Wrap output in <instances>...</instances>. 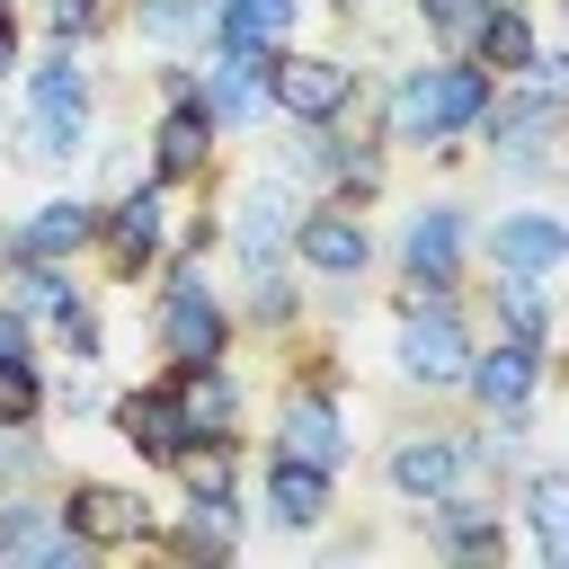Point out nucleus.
<instances>
[{
  "mask_svg": "<svg viewBox=\"0 0 569 569\" xmlns=\"http://www.w3.org/2000/svg\"><path fill=\"white\" fill-rule=\"evenodd\" d=\"M489 71L471 53H436V62H400L391 98H382V151H436V142H462L471 116L489 107Z\"/></svg>",
  "mask_w": 569,
  "mask_h": 569,
  "instance_id": "obj_1",
  "label": "nucleus"
},
{
  "mask_svg": "<svg viewBox=\"0 0 569 569\" xmlns=\"http://www.w3.org/2000/svg\"><path fill=\"white\" fill-rule=\"evenodd\" d=\"M471 142L498 160V178H516V187H542L551 169H560V89H533V80H498L489 89V107L471 116Z\"/></svg>",
  "mask_w": 569,
  "mask_h": 569,
  "instance_id": "obj_2",
  "label": "nucleus"
},
{
  "mask_svg": "<svg viewBox=\"0 0 569 569\" xmlns=\"http://www.w3.org/2000/svg\"><path fill=\"white\" fill-rule=\"evenodd\" d=\"M151 276H160V293H151V347H160L169 365H222L231 338H240V311L204 284L196 258H169V267H151Z\"/></svg>",
  "mask_w": 569,
  "mask_h": 569,
  "instance_id": "obj_3",
  "label": "nucleus"
},
{
  "mask_svg": "<svg viewBox=\"0 0 569 569\" xmlns=\"http://www.w3.org/2000/svg\"><path fill=\"white\" fill-rule=\"evenodd\" d=\"M365 107V71L347 53H311V44H276L267 53V116L284 124H347Z\"/></svg>",
  "mask_w": 569,
  "mask_h": 569,
  "instance_id": "obj_4",
  "label": "nucleus"
},
{
  "mask_svg": "<svg viewBox=\"0 0 569 569\" xmlns=\"http://www.w3.org/2000/svg\"><path fill=\"white\" fill-rule=\"evenodd\" d=\"M293 267L320 276V284H365L373 267V222L356 196H302L293 213Z\"/></svg>",
  "mask_w": 569,
  "mask_h": 569,
  "instance_id": "obj_5",
  "label": "nucleus"
},
{
  "mask_svg": "<svg viewBox=\"0 0 569 569\" xmlns=\"http://www.w3.org/2000/svg\"><path fill=\"white\" fill-rule=\"evenodd\" d=\"M169 222H178L169 187H160V178H133L116 204H98V258H107V267L133 284V276L169 267Z\"/></svg>",
  "mask_w": 569,
  "mask_h": 569,
  "instance_id": "obj_6",
  "label": "nucleus"
},
{
  "mask_svg": "<svg viewBox=\"0 0 569 569\" xmlns=\"http://www.w3.org/2000/svg\"><path fill=\"white\" fill-rule=\"evenodd\" d=\"M293 213H302L293 178L258 169V178L240 187V204L222 213V249H231V267H240V276H267V267H284V258H293Z\"/></svg>",
  "mask_w": 569,
  "mask_h": 569,
  "instance_id": "obj_7",
  "label": "nucleus"
},
{
  "mask_svg": "<svg viewBox=\"0 0 569 569\" xmlns=\"http://www.w3.org/2000/svg\"><path fill=\"white\" fill-rule=\"evenodd\" d=\"M400 284H436V293H462V267H471V204L436 196V204H409L400 213Z\"/></svg>",
  "mask_w": 569,
  "mask_h": 569,
  "instance_id": "obj_8",
  "label": "nucleus"
},
{
  "mask_svg": "<svg viewBox=\"0 0 569 569\" xmlns=\"http://www.w3.org/2000/svg\"><path fill=\"white\" fill-rule=\"evenodd\" d=\"M53 516H62V533L89 542V551H133V542L160 533V507H151L133 480H71V489L53 498Z\"/></svg>",
  "mask_w": 569,
  "mask_h": 569,
  "instance_id": "obj_9",
  "label": "nucleus"
},
{
  "mask_svg": "<svg viewBox=\"0 0 569 569\" xmlns=\"http://www.w3.org/2000/svg\"><path fill=\"white\" fill-rule=\"evenodd\" d=\"M391 356H400V382H409V391H453V382H462V356H471L462 293L400 311V347H391Z\"/></svg>",
  "mask_w": 569,
  "mask_h": 569,
  "instance_id": "obj_10",
  "label": "nucleus"
},
{
  "mask_svg": "<svg viewBox=\"0 0 569 569\" xmlns=\"http://www.w3.org/2000/svg\"><path fill=\"white\" fill-rule=\"evenodd\" d=\"M542 365H551V347H533V338H507V329H498L489 347L471 338V356H462V382H453V391H462L480 418H498V409H533V400H542Z\"/></svg>",
  "mask_w": 569,
  "mask_h": 569,
  "instance_id": "obj_11",
  "label": "nucleus"
},
{
  "mask_svg": "<svg viewBox=\"0 0 569 569\" xmlns=\"http://www.w3.org/2000/svg\"><path fill=\"white\" fill-rule=\"evenodd\" d=\"M213 151H222L213 116H204L196 98H160V116H151V133H142V169H151L160 187H213Z\"/></svg>",
  "mask_w": 569,
  "mask_h": 569,
  "instance_id": "obj_12",
  "label": "nucleus"
},
{
  "mask_svg": "<svg viewBox=\"0 0 569 569\" xmlns=\"http://www.w3.org/2000/svg\"><path fill=\"white\" fill-rule=\"evenodd\" d=\"M169 409H178V436L187 445H240L249 427V391H240V373H231V356L222 365H169Z\"/></svg>",
  "mask_w": 569,
  "mask_h": 569,
  "instance_id": "obj_13",
  "label": "nucleus"
},
{
  "mask_svg": "<svg viewBox=\"0 0 569 569\" xmlns=\"http://www.w3.org/2000/svg\"><path fill=\"white\" fill-rule=\"evenodd\" d=\"M276 453H302V462L338 471V462L356 453V427H347L338 391H320V382H284V400H276Z\"/></svg>",
  "mask_w": 569,
  "mask_h": 569,
  "instance_id": "obj_14",
  "label": "nucleus"
},
{
  "mask_svg": "<svg viewBox=\"0 0 569 569\" xmlns=\"http://www.w3.org/2000/svg\"><path fill=\"white\" fill-rule=\"evenodd\" d=\"M258 516H267L276 533H320V525L338 516V471H320V462H302V453H276V445H267Z\"/></svg>",
  "mask_w": 569,
  "mask_h": 569,
  "instance_id": "obj_15",
  "label": "nucleus"
},
{
  "mask_svg": "<svg viewBox=\"0 0 569 569\" xmlns=\"http://www.w3.org/2000/svg\"><path fill=\"white\" fill-rule=\"evenodd\" d=\"M98 204H107V196H80V187L27 204V222L0 231V258H89V249H98Z\"/></svg>",
  "mask_w": 569,
  "mask_h": 569,
  "instance_id": "obj_16",
  "label": "nucleus"
},
{
  "mask_svg": "<svg viewBox=\"0 0 569 569\" xmlns=\"http://www.w3.org/2000/svg\"><path fill=\"white\" fill-rule=\"evenodd\" d=\"M196 107L213 116V133H249L267 116V53L213 44V62H196Z\"/></svg>",
  "mask_w": 569,
  "mask_h": 569,
  "instance_id": "obj_17",
  "label": "nucleus"
},
{
  "mask_svg": "<svg viewBox=\"0 0 569 569\" xmlns=\"http://www.w3.org/2000/svg\"><path fill=\"white\" fill-rule=\"evenodd\" d=\"M569 267V222L551 204H507L489 222V276H560Z\"/></svg>",
  "mask_w": 569,
  "mask_h": 569,
  "instance_id": "obj_18",
  "label": "nucleus"
},
{
  "mask_svg": "<svg viewBox=\"0 0 569 569\" xmlns=\"http://www.w3.org/2000/svg\"><path fill=\"white\" fill-rule=\"evenodd\" d=\"M382 480H391V498H400V507L445 498V489L462 480V436H445V427H409V436L382 453Z\"/></svg>",
  "mask_w": 569,
  "mask_h": 569,
  "instance_id": "obj_19",
  "label": "nucleus"
},
{
  "mask_svg": "<svg viewBox=\"0 0 569 569\" xmlns=\"http://www.w3.org/2000/svg\"><path fill=\"white\" fill-rule=\"evenodd\" d=\"M107 427L124 436V453H142V471H169L178 462V409H169V382H142V391H116L107 400Z\"/></svg>",
  "mask_w": 569,
  "mask_h": 569,
  "instance_id": "obj_20",
  "label": "nucleus"
},
{
  "mask_svg": "<svg viewBox=\"0 0 569 569\" xmlns=\"http://www.w3.org/2000/svg\"><path fill=\"white\" fill-rule=\"evenodd\" d=\"M240 533H249L240 498H178V525H160L151 542H160V551H178V560H231V551H240Z\"/></svg>",
  "mask_w": 569,
  "mask_h": 569,
  "instance_id": "obj_21",
  "label": "nucleus"
},
{
  "mask_svg": "<svg viewBox=\"0 0 569 569\" xmlns=\"http://www.w3.org/2000/svg\"><path fill=\"white\" fill-rule=\"evenodd\" d=\"M516 516H525V533H533V560H542V569H569V471L533 462V471L516 480Z\"/></svg>",
  "mask_w": 569,
  "mask_h": 569,
  "instance_id": "obj_22",
  "label": "nucleus"
},
{
  "mask_svg": "<svg viewBox=\"0 0 569 569\" xmlns=\"http://www.w3.org/2000/svg\"><path fill=\"white\" fill-rule=\"evenodd\" d=\"M0 293L27 311V320H62L89 302V284L71 276V258H0Z\"/></svg>",
  "mask_w": 569,
  "mask_h": 569,
  "instance_id": "obj_23",
  "label": "nucleus"
},
{
  "mask_svg": "<svg viewBox=\"0 0 569 569\" xmlns=\"http://www.w3.org/2000/svg\"><path fill=\"white\" fill-rule=\"evenodd\" d=\"M27 116H98V71H89V53L53 44V53L27 71Z\"/></svg>",
  "mask_w": 569,
  "mask_h": 569,
  "instance_id": "obj_24",
  "label": "nucleus"
},
{
  "mask_svg": "<svg viewBox=\"0 0 569 569\" xmlns=\"http://www.w3.org/2000/svg\"><path fill=\"white\" fill-rule=\"evenodd\" d=\"M302 36V0H213V44L240 53H276Z\"/></svg>",
  "mask_w": 569,
  "mask_h": 569,
  "instance_id": "obj_25",
  "label": "nucleus"
},
{
  "mask_svg": "<svg viewBox=\"0 0 569 569\" xmlns=\"http://www.w3.org/2000/svg\"><path fill=\"white\" fill-rule=\"evenodd\" d=\"M533 44H542V36H533V9H525V0H498V9H489V18L471 27V44H462V53H471V62L489 71V80H516Z\"/></svg>",
  "mask_w": 569,
  "mask_h": 569,
  "instance_id": "obj_26",
  "label": "nucleus"
},
{
  "mask_svg": "<svg viewBox=\"0 0 569 569\" xmlns=\"http://www.w3.org/2000/svg\"><path fill=\"white\" fill-rule=\"evenodd\" d=\"M124 18H133V36H142L151 53H196V44H213V0H124Z\"/></svg>",
  "mask_w": 569,
  "mask_h": 569,
  "instance_id": "obj_27",
  "label": "nucleus"
},
{
  "mask_svg": "<svg viewBox=\"0 0 569 569\" xmlns=\"http://www.w3.org/2000/svg\"><path fill=\"white\" fill-rule=\"evenodd\" d=\"M489 311H498L507 338L551 347V276H489Z\"/></svg>",
  "mask_w": 569,
  "mask_h": 569,
  "instance_id": "obj_28",
  "label": "nucleus"
},
{
  "mask_svg": "<svg viewBox=\"0 0 569 569\" xmlns=\"http://www.w3.org/2000/svg\"><path fill=\"white\" fill-rule=\"evenodd\" d=\"M89 133H98V116H27V160H44V169H71L80 151H89Z\"/></svg>",
  "mask_w": 569,
  "mask_h": 569,
  "instance_id": "obj_29",
  "label": "nucleus"
},
{
  "mask_svg": "<svg viewBox=\"0 0 569 569\" xmlns=\"http://www.w3.org/2000/svg\"><path fill=\"white\" fill-rule=\"evenodd\" d=\"M107 27H116V0H44V44H71V53H89Z\"/></svg>",
  "mask_w": 569,
  "mask_h": 569,
  "instance_id": "obj_30",
  "label": "nucleus"
},
{
  "mask_svg": "<svg viewBox=\"0 0 569 569\" xmlns=\"http://www.w3.org/2000/svg\"><path fill=\"white\" fill-rule=\"evenodd\" d=\"M489 9H498V0H409V18H418L445 53H462V44H471V27H480Z\"/></svg>",
  "mask_w": 569,
  "mask_h": 569,
  "instance_id": "obj_31",
  "label": "nucleus"
},
{
  "mask_svg": "<svg viewBox=\"0 0 569 569\" xmlns=\"http://www.w3.org/2000/svg\"><path fill=\"white\" fill-rule=\"evenodd\" d=\"M0 418H9V427H36V418H44V373H36V356L0 365Z\"/></svg>",
  "mask_w": 569,
  "mask_h": 569,
  "instance_id": "obj_32",
  "label": "nucleus"
},
{
  "mask_svg": "<svg viewBox=\"0 0 569 569\" xmlns=\"http://www.w3.org/2000/svg\"><path fill=\"white\" fill-rule=\"evenodd\" d=\"M27 480H44V436L0 418V489H27Z\"/></svg>",
  "mask_w": 569,
  "mask_h": 569,
  "instance_id": "obj_33",
  "label": "nucleus"
},
{
  "mask_svg": "<svg viewBox=\"0 0 569 569\" xmlns=\"http://www.w3.org/2000/svg\"><path fill=\"white\" fill-rule=\"evenodd\" d=\"M18 356H36V320L0 293V365H18Z\"/></svg>",
  "mask_w": 569,
  "mask_h": 569,
  "instance_id": "obj_34",
  "label": "nucleus"
},
{
  "mask_svg": "<svg viewBox=\"0 0 569 569\" xmlns=\"http://www.w3.org/2000/svg\"><path fill=\"white\" fill-rule=\"evenodd\" d=\"M18 62H27V27H18V9L0 0V80H9Z\"/></svg>",
  "mask_w": 569,
  "mask_h": 569,
  "instance_id": "obj_35",
  "label": "nucleus"
},
{
  "mask_svg": "<svg viewBox=\"0 0 569 569\" xmlns=\"http://www.w3.org/2000/svg\"><path fill=\"white\" fill-rule=\"evenodd\" d=\"M329 9H338V18H373L382 0H329Z\"/></svg>",
  "mask_w": 569,
  "mask_h": 569,
  "instance_id": "obj_36",
  "label": "nucleus"
}]
</instances>
